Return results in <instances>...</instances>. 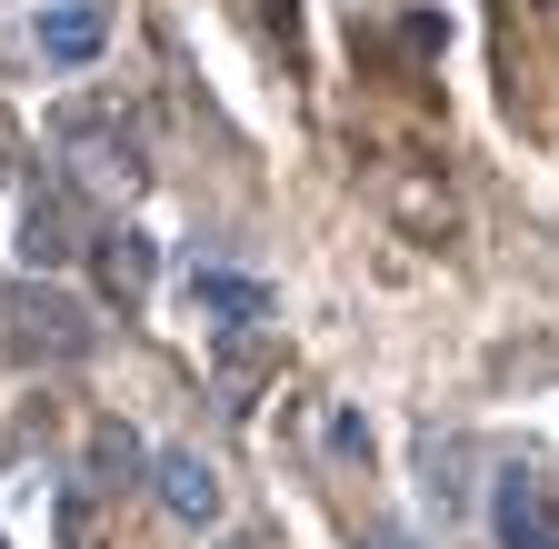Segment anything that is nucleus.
Returning <instances> with one entry per match:
<instances>
[{
	"mask_svg": "<svg viewBox=\"0 0 559 549\" xmlns=\"http://www.w3.org/2000/svg\"><path fill=\"white\" fill-rule=\"evenodd\" d=\"M50 141H60V160H70V180H81V190H110V200L140 190V130H130L120 110L60 100V110H50Z\"/></svg>",
	"mask_w": 559,
	"mask_h": 549,
	"instance_id": "1",
	"label": "nucleus"
},
{
	"mask_svg": "<svg viewBox=\"0 0 559 549\" xmlns=\"http://www.w3.org/2000/svg\"><path fill=\"white\" fill-rule=\"evenodd\" d=\"M0 320H11V350L40 360V370H70V360L100 350V320L70 290H50V281H11V290H0Z\"/></svg>",
	"mask_w": 559,
	"mask_h": 549,
	"instance_id": "2",
	"label": "nucleus"
},
{
	"mask_svg": "<svg viewBox=\"0 0 559 549\" xmlns=\"http://www.w3.org/2000/svg\"><path fill=\"white\" fill-rule=\"evenodd\" d=\"M110 40V21L91 11V0H40V60H60V71H91Z\"/></svg>",
	"mask_w": 559,
	"mask_h": 549,
	"instance_id": "7",
	"label": "nucleus"
},
{
	"mask_svg": "<svg viewBox=\"0 0 559 549\" xmlns=\"http://www.w3.org/2000/svg\"><path fill=\"white\" fill-rule=\"evenodd\" d=\"M539 21H559V0H539Z\"/></svg>",
	"mask_w": 559,
	"mask_h": 549,
	"instance_id": "10",
	"label": "nucleus"
},
{
	"mask_svg": "<svg viewBox=\"0 0 559 549\" xmlns=\"http://www.w3.org/2000/svg\"><path fill=\"white\" fill-rule=\"evenodd\" d=\"M190 310H200L210 330L250 339V330L270 320V290H260V281H240V270H190Z\"/></svg>",
	"mask_w": 559,
	"mask_h": 549,
	"instance_id": "6",
	"label": "nucleus"
},
{
	"mask_svg": "<svg viewBox=\"0 0 559 549\" xmlns=\"http://www.w3.org/2000/svg\"><path fill=\"white\" fill-rule=\"evenodd\" d=\"M100 240V290L130 310L140 290H151V240H140V230H91Z\"/></svg>",
	"mask_w": 559,
	"mask_h": 549,
	"instance_id": "8",
	"label": "nucleus"
},
{
	"mask_svg": "<svg viewBox=\"0 0 559 549\" xmlns=\"http://www.w3.org/2000/svg\"><path fill=\"white\" fill-rule=\"evenodd\" d=\"M489 539L500 549H559V500L539 469H500L489 479Z\"/></svg>",
	"mask_w": 559,
	"mask_h": 549,
	"instance_id": "4",
	"label": "nucleus"
},
{
	"mask_svg": "<svg viewBox=\"0 0 559 549\" xmlns=\"http://www.w3.org/2000/svg\"><path fill=\"white\" fill-rule=\"evenodd\" d=\"M140 479H151V450H140L130 430H91V490H140Z\"/></svg>",
	"mask_w": 559,
	"mask_h": 549,
	"instance_id": "9",
	"label": "nucleus"
},
{
	"mask_svg": "<svg viewBox=\"0 0 559 549\" xmlns=\"http://www.w3.org/2000/svg\"><path fill=\"white\" fill-rule=\"evenodd\" d=\"M81 240H91L81 190H70V180H31V190H21V260H31V281L70 270V250H81Z\"/></svg>",
	"mask_w": 559,
	"mask_h": 549,
	"instance_id": "3",
	"label": "nucleus"
},
{
	"mask_svg": "<svg viewBox=\"0 0 559 549\" xmlns=\"http://www.w3.org/2000/svg\"><path fill=\"white\" fill-rule=\"evenodd\" d=\"M151 490H160V510L190 520V529L221 520V469H210L200 450H160V460H151Z\"/></svg>",
	"mask_w": 559,
	"mask_h": 549,
	"instance_id": "5",
	"label": "nucleus"
}]
</instances>
